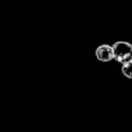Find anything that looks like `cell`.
I'll use <instances>...</instances> for the list:
<instances>
[{
	"mask_svg": "<svg viewBox=\"0 0 132 132\" xmlns=\"http://www.w3.org/2000/svg\"><path fill=\"white\" fill-rule=\"evenodd\" d=\"M121 72L128 79H132V61L121 64Z\"/></svg>",
	"mask_w": 132,
	"mask_h": 132,
	"instance_id": "cell-3",
	"label": "cell"
},
{
	"mask_svg": "<svg viewBox=\"0 0 132 132\" xmlns=\"http://www.w3.org/2000/svg\"><path fill=\"white\" fill-rule=\"evenodd\" d=\"M95 56L100 62H109L114 60V53L112 45L110 44H101L98 46L95 51Z\"/></svg>",
	"mask_w": 132,
	"mask_h": 132,
	"instance_id": "cell-2",
	"label": "cell"
},
{
	"mask_svg": "<svg viewBox=\"0 0 132 132\" xmlns=\"http://www.w3.org/2000/svg\"><path fill=\"white\" fill-rule=\"evenodd\" d=\"M114 60L120 64L132 61V44L126 41H118L112 44Z\"/></svg>",
	"mask_w": 132,
	"mask_h": 132,
	"instance_id": "cell-1",
	"label": "cell"
}]
</instances>
